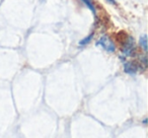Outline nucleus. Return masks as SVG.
I'll return each mask as SVG.
<instances>
[{"label":"nucleus","instance_id":"obj_4","mask_svg":"<svg viewBox=\"0 0 148 138\" xmlns=\"http://www.w3.org/2000/svg\"><path fill=\"white\" fill-rule=\"evenodd\" d=\"M140 46H141L142 48H143L144 51H147V37H146V35H143L141 38H140Z\"/></svg>","mask_w":148,"mask_h":138},{"label":"nucleus","instance_id":"obj_2","mask_svg":"<svg viewBox=\"0 0 148 138\" xmlns=\"http://www.w3.org/2000/svg\"><path fill=\"white\" fill-rule=\"evenodd\" d=\"M134 50H135V46H134L133 38L128 37L127 40H126V42H125V45H124L123 53L125 54L126 56H132Z\"/></svg>","mask_w":148,"mask_h":138},{"label":"nucleus","instance_id":"obj_6","mask_svg":"<svg viewBox=\"0 0 148 138\" xmlns=\"http://www.w3.org/2000/svg\"><path fill=\"white\" fill-rule=\"evenodd\" d=\"M92 37H93V34H91V35H89L87 38H85V39L81 40V41L79 42V45L82 46V45H86V44H88L89 41H90V40L92 39Z\"/></svg>","mask_w":148,"mask_h":138},{"label":"nucleus","instance_id":"obj_1","mask_svg":"<svg viewBox=\"0 0 148 138\" xmlns=\"http://www.w3.org/2000/svg\"><path fill=\"white\" fill-rule=\"evenodd\" d=\"M97 45L103 47V49L108 52H114L116 50V46H115V44H114V42L112 41L109 37H107V36L101 37V39L97 41Z\"/></svg>","mask_w":148,"mask_h":138},{"label":"nucleus","instance_id":"obj_7","mask_svg":"<svg viewBox=\"0 0 148 138\" xmlns=\"http://www.w3.org/2000/svg\"><path fill=\"white\" fill-rule=\"evenodd\" d=\"M108 1H109L110 3H113V4L115 3V0H108Z\"/></svg>","mask_w":148,"mask_h":138},{"label":"nucleus","instance_id":"obj_5","mask_svg":"<svg viewBox=\"0 0 148 138\" xmlns=\"http://www.w3.org/2000/svg\"><path fill=\"white\" fill-rule=\"evenodd\" d=\"M81 1H83V2H84L85 4L88 6V8L92 11L93 14H95V5H93V3H92V0H81Z\"/></svg>","mask_w":148,"mask_h":138},{"label":"nucleus","instance_id":"obj_3","mask_svg":"<svg viewBox=\"0 0 148 138\" xmlns=\"http://www.w3.org/2000/svg\"><path fill=\"white\" fill-rule=\"evenodd\" d=\"M124 69H125V71L127 73H129V74H134V73L137 72L138 68L137 66H136L135 63H131V62H128V63L125 64V66H124Z\"/></svg>","mask_w":148,"mask_h":138}]
</instances>
